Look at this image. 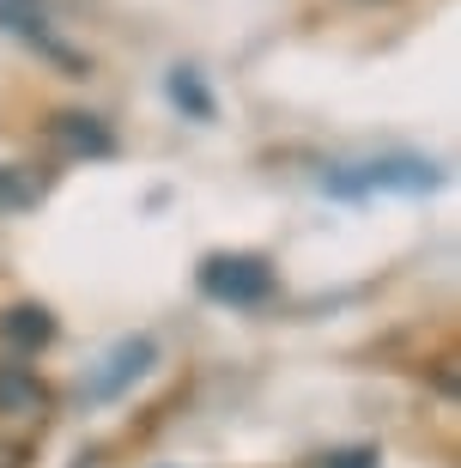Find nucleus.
Segmentation results:
<instances>
[{
    "label": "nucleus",
    "mask_w": 461,
    "mask_h": 468,
    "mask_svg": "<svg viewBox=\"0 0 461 468\" xmlns=\"http://www.w3.org/2000/svg\"><path fill=\"white\" fill-rule=\"evenodd\" d=\"M194 280H201V292L213 298V304H231V311H256V304L274 298V268H267V256H249V250L206 256L201 268H194Z\"/></svg>",
    "instance_id": "obj_1"
},
{
    "label": "nucleus",
    "mask_w": 461,
    "mask_h": 468,
    "mask_svg": "<svg viewBox=\"0 0 461 468\" xmlns=\"http://www.w3.org/2000/svg\"><path fill=\"white\" fill-rule=\"evenodd\" d=\"M152 365H158V341L152 335H121L116 347L79 378V401H86V408H110V401H121Z\"/></svg>",
    "instance_id": "obj_2"
},
{
    "label": "nucleus",
    "mask_w": 461,
    "mask_h": 468,
    "mask_svg": "<svg viewBox=\"0 0 461 468\" xmlns=\"http://www.w3.org/2000/svg\"><path fill=\"white\" fill-rule=\"evenodd\" d=\"M43 140H49V153H61V158H116L121 153V140H116V128L103 116H91V110H61V116H49L43 122Z\"/></svg>",
    "instance_id": "obj_3"
},
{
    "label": "nucleus",
    "mask_w": 461,
    "mask_h": 468,
    "mask_svg": "<svg viewBox=\"0 0 461 468\" xmlns=\"http://www.w3.org/2000/svg\"><path fill=\"white\" fill-rule=\"evenodd\" d=\"M0 25L13 37H25L31 49H43L49 61H61L68 73H86V55H73L61 37H55V25H49V6L43 0H0Z\"/></svg>",
    "instance_id": "obj_4"
},
{
    "label": "nucleus",
    "mask_w": 461,
    "mask_h": 468,
    "mask_svg": "<svg viewBox=\"0 0 461 468\" xmlns=\"http://www.w3.org/2000/svg\"><path fill=\"white\" fill-rule=\"evenodd\" d=\"M0 414L18 420V426H43L55 414V389L31 365H0Z\"/></svg>",
    "instance_id": "obj_5"
},
{
    "label": "nucleus",
    "mask_w": 461,
    "mask_h": 468,
    "mask_svg": "<svg viewBox=\"0 0 461 468\" xmlns=\"http://www.w3.org/2000/svg\"><path fill=\"white\" fill-rule=\"evenodd\" d=\"M437 183V165H413V158H389V165H364L359 176H334V189H431Z\"/></svg>",
    "instance_id": "obj_6"
},
{
    "label": "nucleus",
    "mask_w": 461,
    "mask_h": 468,
    "mask_svg": "<svg viewBox=\"0 0 461 468\" xmlns=\"http://www.w3.org/2000/svg\"><path fill=\"white\" fill-rule=\"evenodd\" d=\"M0 341L25 359V353H43L55 341V316L49 304H13V311H0Z\"/></svg>",
    "instance_id": "obj_7"
},
{
    "label": "nucleus",
    "mask_w": 461,
    "mask_h": 468,
    "mask_svg": "<svg viewBox=\"0 0 461 468\" xmlns=\"http://www.w3.org/2000/svg\"><path fill=\"white\" fill-rule=\"evenodd\" d=\"M55 176L43 165H0V213H31Z\"/></svg>",
    "instance_id": "obj_8"
},
{
    "label": "nucleus",
    "mask_w": 461,
    "mask_h": 468,
    "mask_svg": "<svg viewBox=\"0 0 461 468\" xmlns=\"http://www.w3.org/2000/svg\"><path fill=\"white\" fill-rule=\"evenodd\" d=\"M164 91H171V104H183L194 122H213V91L201 86V73H194V68H176L171 80H164Z\"/></svg>",
    "instance_id": "obj_9"
},
{
    "label": "nucleus",
    "mask_w": 461,
    "mask_h": 468,
    "mask_svg": "<svg viewBox=\"0 0 461 468\" xmlns=\"http://www.w3.org/2000/svg\"><path fill=\"white\" fill-rule=\"evenodd\" d=\"M0 468H31V438H6L0 432Z\"/></svg>",
    "instance_id": "obj_10"
},
{
    "label": "nucleus",
    "mask_w": 461,
    "mask_h": 468,
    "mask_svg": "<svg viewBox=\"0 0 461 468\" xmlns=\"http://www.w3.org/2000/svg\"><path fill=\"white\" fill-rule=\"evenodd\" d=\"M322 468H376V456L371 451H346V456H328Z\"/></svg>",
    "instance_id": "obj_11"
}]
</instances>
